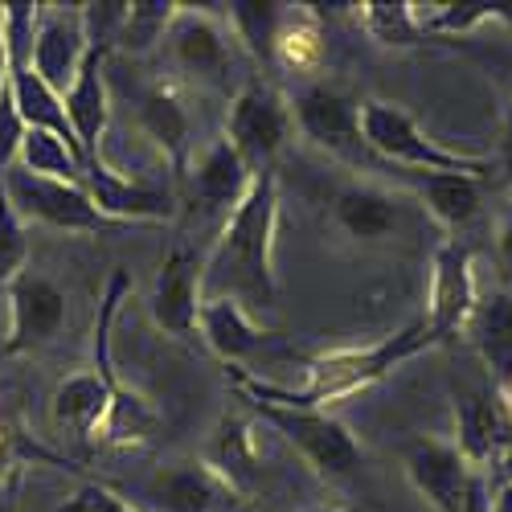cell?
Masks as SVG:
<instances>
[{
  "instance_id": "6da1fadb",
  "label": "cell",
  "mask_w": 512,
  "mask_h": 512,
  "mask_svg": "<svg viewBox=\"0 0 512 512\" xmlns=\"http://www.w3.org/2000/svg\"><path fill=\"white\" fill-rule=\"evenodd\" d=\"M275 234H279V177L259 173L250 181L246 197L218 226L213 250L205 254L201 287L213 295H230L250 316H263L279 300L275 279Z\"/></svg>"
},
{
  "instance_id": "7a4b0ae2",
  "label": "cell",
  "mask_w": 512,
  "mask_h": 512,
  "mask_svg": "<svg viewBox=\"0 0 512 512\" xmlns=\"http://www.w3.org/2000/svg\"><path fill=\"white\" fill-rule=\"evenodd\" d=\"M435 349V336L426 328V320H414L406 328H398L394 336H381L377 345L365 349H328L320 357L308 361V386L287 390L275 381H263L246 369L230 365V381L238 398H254V402H283V406H304V410H332L336 402H345L369 386H377L381 377H390L398 365H406L410 357Z\"/></svg>"
},
{
  "instance_id": "3957f363",
  "label": "cell",
  "mask_w": 512,
  "mask_h": 512,
  "mask_svg": "<svg viewBox=\"0 0 512 512\" xmlns=\"http://www.w3.org/2000/svg\"><path fill=\"white\" fill-rule=\"evenodd\" d=\"M361 136L386 173L398 168V173H459L492 181V160L447 148L431 132H422V123L398 103L361 99Z\"/></svg>"
},
{
  "instance_id": "277c9868",
  "label": "cell",
  "mask_w": 512,
  "mask_h": 512,
  "mask_svg": "<svg viewBox=\"0 0 512 512\" xmlns=\"http://www.w3.org/2000/svg\"><path fill=\"white\" fill-rule=\"evenodd\" d=\"M9 205L17 209V218L25 226H46L58 234H82V238H99V234H127V230H144L132 222H119L111 213L99 209V201L91 197L87 181H58V177H37L25 168H9L5 181Z\"/></svg>"
},
{
  "instance_id": "5b68a950",
  "label": "cell",
  "mask_w": 512,
  "mask_h": 512,
  "mask_svg": "<svg viewBox=\"0 0 512 512\" xmlns=\"http://www.w3.org/2000/svg\"><path fill=\"white\" fill-rule=\"evenodd\" d=\"M242 402L263 426H271L275 435H283L295 447V455H300L320 480L345 484V480L357 476L365 451H361L353 431L336 414L304 410V406H283V402H254V398H242Z\"/></svg>"
},
{
  "instance_id": "8992f818",
  "label": "cell",
  "mask_w": 512,
  "mask_h": 512,
  "mask_svg": "<svg viewBox=\"0 0 512 512\" xmlns=\"http://www.w3.org/2000/svg\"><path fill=\"white\" fill-rule=\"evenodd\" d=\"M164 54L173 62V70L193 82L201 91H222V95H234L242 82L234 78V66H238V41L226 25V17L209 13V9H189V5H177V17L164 33Z\"/></svg>"
},
{
  "instance_id": "52a82bcc",
  "label": "cell",
  "mask_w": 512,
  "mask_h": 512,
  "mask_svg": "<svg viewBox=\"0 0 512 512\" xmlns=\"http://www.w3.org/2000/svg\"><path fill=\"white\" fill-rule=\"evenodd\" d=\"M295 136V119H291V99L271 82V74H254L230 95L226 111V140L230 148L246 160L254 177L271 173L275 160Z\"/></svg>"
},
{
  "instance_id": "ba28073f",
  "label": "cell",
  "mask_w": 512,
  "mask_h": 512,
  "mask_svg": "<svg viewBox=\"0 0 512 512\" xmlns=\"http://www.w3.org/2000/svg\"><path fill=\"white\" fill-rule=\"evenodd\" d=\"M291 119L312 148L336 156L340 164L369 173L373 181H386L381 168L361 136V99L336 91V87H304L300 95H291Z\"/></svg>"
},
{
  "instance_id": "9c48e42d",
  "label": "cell",
  "mask_w": 512,
  "mask_h": 512,
  "mask_svg": "<svg viewBox=\"0 0 512 512\" xmlns=\"http://www.w3.org/2000/svg\"><path fill=\"white\" fill-rule=\"evenodd\" d=\"M332 226L357 246H390L394 238H414L418 201L390 181H353L332 197Z\"/></svg>"
},
{
  "instance_id": "30bf717a",
  "label": "cell",
  "mask_w": 512,
  "mask_h": 512,
  "mask_svg": "<svg viewBox=\"0 0 512 512\" xmlns=\"http://www.w3.org/2000/svg\"><path fill=\"white\" fill-rule=\"evenodd\" d=\"M480 308L476 283V250L467 238H443L431 254V287H426V328L435 345L463 336Z\"/></svg>"
},
{
  "instance_id": "8fae6325",
  "label": "cell",
  "mask_w": 512,
  "mask_h": 512,
  "mask_svg": "<svg viewBox=\"0 0 512 512\" xmlns=\"http://www.w3.org/2000/svg\"><path fill=\"white\" fill-rule=\"evenodd\" d=\"M9 332L0 340V357H25V353H41L46 345L62 336L66 316H70V295L41 271H21L9 291Z\"/></svg>"
},
{
  "instance_id": "7c38bea8",
  "label": "cell",
  "mask_w": 512,
  "mask_h": 512,
  "mask_svg": "<svg viewBox=\"0 0 512 512\" xmlns=\"http://www.w3.org/2000/svg\"><path fill=\"white\" fill-rule=\"evenodd\" d=\"M87 50H91L87 5H37L29 62L50 91H58V95L70 91Z\"/></svg>"
},
{
  "instance_id": "4fadbf2b",
  "label": "cell",
  "mask_w": 512,
  "mask_h": 512,
  "mask_svg": "<svg viewBox=\"0 0 512 512\" xmlns=\"http://www.w3.org/2000/svg\"><path fill=\"white\" fill-rule=\"evenodd\" d=\"M185 181V197L181 205L193 213L197 222H226L234 205L246 197L254 173L246 168V160L230 148V140H213L193 164H189V173L181 177Z\"/></svg>"
},
{
  "instance_id": "5bb4252c",
  "label": "cell",
  "mask_w": 512,
  "mask_h": 512,
  "mask_svg": "<svg viewBox=\"0 0 512 512\" xmlns=\"http://www.w3.org/2000/svg\"><path fill=\"white\" fill-rule=\"evenodd\" d=\"M390 185H398L402 193H410L418 201V209L431 218L443 238H463L484 213V193H488V177H459V173H386Z\"/></svg>"
},
{
  "instance_id": "9a60e30c",
  "label": "cell",
  "mask_w": 512,
  "mask_h": 512,
  "mask_svg": "<svg viewBox=\"0 0 512 512\" xmlns=\"http://www.w3.org/2000/svg\"><path fill=\"white\" fill-rule=\"evenodd\" d=\"M201 271H205V259L189 242H177L164 254V263L156 271L148 308H152L156 328L168 332L173 340H197V316L205 304Z\"/></svg>"
},
{
  "instance_id": "2e32d148",
  "label": "cell",
  "mask_w": 512,
  "mask_h": 512,
  "mask_svg": "<svg viewBox=\"0 0 512 512\" xmlns=\"http://www.w3.org/2000/svg\"><path fill=\"white\" fill-rule=\"evenodd\" d=\"M107 58L111 50L103 41H91L87 58H82L70 91L62 95L66 103V119L78 136L82 160H87V177L103 168V136H107V123H111V87H107Z\"/></svg>"
},
{
  "instance_id": "e0dca14e",
  "label": "cell",
  "mask_w": 512,
  "mask_h": 512,
  "mask_svg": "<svg viewBox=\"0 0 512 512\" xmlns=\"http://www.w3.org/2000/svg\"><path fill=\"white\" fill-rule=\"evenodd\" d=\"M136 123L140 132L160 148L164 164L173 168L177 177L189 173L193 164V136H197V123H193V111L185 103V91L177 78H156L140 91L136 99Z\"/></svg>"
},
{
  "instance_id": "ac0fdd59",
  "label": "cell",
  "mask_w": 512,
  "mask_h": 512,
  "mask_svg": "<svg viewBox=\"0 0 512 512\" xmlns=\"http://www.w3.org/2000/svg\"><path fill=\"white\" fill-rule=\"evenodd\" d=\"M406 463V480L414 492L431 504L435 512H463L467 488H472V467L459 455L451 439H414L402 455Z\"/></svg>"
},
{
  "instance_id": "d6986e66",
  "label": "cell",
  "mask_w": 512,
  "mask_h": 512,
  "mask_svg": "<svg viewBox=\"0 0 512 512\" xmlns=\"http://www.w3.org/2000/svg\"><path fill=\"white\" fill-rule=\"evenodd\" d=\"M459 455L467 459L472 472H492L496 459L504 455V447L512 443V426L508 414L500 406L496 386L492 390H463L455 398V439Z\"/></svg>"
},
{
  "instance_id": "ffe728a7",
  "label": "cell",
  "mask_w": 512,
  "mask_h": 512,
  "mask_svg": "<svg viewBox=\"0 0 512 512\" xmlns=\"http://www.w3.org/2000/svg\"><path fill=\"white\" fill-rule=\"evenodd\" d=\"M213 476L226 484V492L238 500L254 488L259 480V463H263V451H259V422H254L250 410H226L218 431H213L209 447H205V459H201Z\"/></svg>"
},
{
  "instance_id": "44dd1931",
  "label": "cell",
  "mask_w": 512,
  "mask_h": 512,
  "mask_svg": "<svg viewBox=\"0 0 512 512\" xmlns=\"http://www.w3.org/2000/svg\"><path fill=\"white\" fill-rule=\"evenodd\" d=\"M197 336L205 340V345L218 353L226 365H242L246 357L263 353L271 332L259 328V320H254L238 300H230V295H213V300L201 304V316H197Z\"/></svg>"
},
{
  "instance_id": "7402d4cb",
  "label": "cell",
  "mask_w": 512,
  "mask_h": 512,
  "mask_svg": "<svg viewBox=\"0 0 512 512\" xmlns=\"http://www.w3.org/2000/svg\"><path fill=\"white\" fill-rule=\"evenodd\" d=\"M148 500L156 512H230L234 496L205 463H168L148 480Z\"/></svg>"
},
{
  "instance_id": "603a6c76",
  "label": "cell",
  "mask_w": 512,
  "mask_h": 512,
  "mask_svg": "<svg viewBox=\"0 0 512 512\" xmlns=\"http://www.w3.org/2000/svg\"><path fill=\"white\" fill-rule=\"evenodd\" d=\"M324 17L316 5H283L279 29H275V50H271V70L287 74H316L324 66Z\"/></svg>"
},
{
  "instance_id": "cb8c5ba5",
  "label": "cell",
  "mask_w": 512,
  "mask_h": 512,
  "mask_svg": "<svg viewBox=\"0 0 512 512\" xmlns=\"http://www.w3.org/2000/svg\"><path fill=\"white\" fill-rule=\"evenodd\" d=\"M472 340V349L480 353V361L492 373V386H508L512 381V291H496V295H480V308L463 332Z\"/></svg>"
},
{
  "instance_id": "d4e9b609",
  "label": "cell",
  "mask_w": 512,
  "mask_h": 512,
  "mask_svg": "<svg viewBox=\"0 0 512 512\" xmlns=\"http://www.w3.org/2000/svg\"><path fill=\"white\" fill-rule=\"evenodd\" d=\"M357 21L377 46H386V50H418V46H431L435 41L422 29V13L410 0H398V5L365 0V5H357Z\"/></svg>"
},
{
  "instance_id": "484cf974",
  "label": "cell",
  "mask_w": 512,
  "mask_h": 512,
  "mask_svg": "<svg viewBox=\"0 0 512 512\" xmlns=\"http://www.w3.org/2000/svg\"><path fill=\"white\" fill-rule=\"evenodd\" d=\"M283 5H259V0H238V5L226 9V25L234 33L238 46L259 62L263 70H271V50H275V29H279Z\"/></svg>"
},
{
  "instance_id": "4316f807",
  "label": "cell",
  "mask_w": 512,
  "mask_h": 512,
  "mask_svg": "<svg viewBox=\"0 0 512 512\" xmlns=\"http://www.w3.org/2000/svg\"><path fill=\"white\" fill-rule=\"evenodd\" d=\"M17 168L37 173V177H58V181H87V164H82V156L66 140H58L54 132H37V127H25Z\"/></svg>"
},
{
  "instance_id": "83f0119b",
  "label": "cell",
  "mask_w": 512,
  "mask_h": 512,
  "mask_svg": "<svg viewBox=\"0 0 512 512\" xmlns=\"http://www.w3.org/2000/svg\"><path fill=\"white\" fill-rule=\"evenodd\" d=\"M173 17H177V5H160V0H136V5H127L123 29L115 37V50L148 54L152 46H160V41H164Z\"/></svg>"
},
{
  "instance_id": "f1b7e54d",
  "label": "cell",
  "mask_w": 512,
  "mask_h": 512,
  "mask_svg": "<svg viewBox=\"0 0 512 512\" xmlns=\"http://www.w3.org/2000/svg\"><path fill=\"white\" fill-rule=\"evenodd\" d=\"M25 467H74V463L50 447H41L13 418L0 414V480L13 472H25Z\"/></svg>"
},
{
  "instance_id": "f546056e",
  "label": "cell",
  "mask_w": 512,
  "mask_h": 512,
  "mask_svg": "<svg viewBox=\"0 0 512 512\" xmlns=\"http://www.w3.org/2000/svg\"><path fill=\"white\" fill-rule=\"evenodd\" d=\"M488 21L512 25V5H439L431 17H422V29L431 37H455V33H476Z\"/></svg>"
},
{
  "instance_id": "4dcf8cb0",
  "label": "cell",
  "mask_w": 512,
  "mask_h": 512,
  "mask_svg": "<svg viewBox=\"0 0 512 512\" xmlns=\"http://www.w3.org/2000/svg\"><path fill=\"white\" fill-rule=\"evenodd\" d=\"M25 259H29V230L9 205L5 189H0V295L25 271Z\"/></svg>"
},
{
  "instance_id": "1f68e13d",
  "label": "cell",
  "mask_w": 512,
  "mask_h": 512,
  "mask_svg": "<svg viewBox=\"0 0 512 512\" xmlns=\"http://www.w3.org/2000/svg\"><path fill=\"white\" fill-rule=\"evenodd\" d=\"M58 512H140L136 504H127L115 488H107L103 480H87V484H78L74 496L58 508Z\"/></svg>"
},
{
  "instance_id": "d6a6232c",
  "label": "cell",
  "mask_w": 512,
  "mask_h": 512,
  "mask_svg": "<svg viewBox=\"0 0 512 512\" xmlns=\"http://www.w3.org/2000/svg\"><path fill=\"white\" fill-rule=\"evenodd\" d=\"M21 140H25V123H21V111H17L13 95L5 91L0 95V181H5V173L17 164Z\"/></svg>"
},
{
  "instance_id": "836d02e7",
  "label": "cell",
  "mask_w": 512,
  "mask_h": 512,
  "mask_svg": "<svg viewBox=\"0 0 512 512\" xmlns=\"http://www.w3.org/2000/svg\"><path fill=\"white\" fill-rule=\"evenodd\" d=\"M492 173H496V181L512 193V103H504V119H500V152H496Z\"/></svg>"
},
{
  "instance_id": "e575fe53",
  "label": "cell",
  "mask_w": 512,
  "mask_h": 512,
  "mask_svg": "<svg viewBox=\"0 0 512 512\" xmlns=\"http://www.w3.org/2000/svg\"><path fill=\"white\" fill-rule=\"evenodd\" d=\"M496 267H500V279H504V291H512V205L496 226Z\"/></svg>"
},
{
  "instance_id": "d590c367",
  "label": "cell",
  "mask_w": 512,
  "mask_h": 512,
  "mask_svg": "<svg viewBox=\"0 0 512 512\" xmlns=\"http://www.w3.org/2000/svg\"><path fill=\"white\" fill-rule=\"evenodd\" d=\"M463 512H492V484L484 472L472 476V488H467V500H463Z\"/></svg>"
},
{
  "instance_id": "8d00e7d4",
  "label": "cell",
  "mask_w": 512,
  "mask_h": 512,
  "mask_svg": "<svg viewBox=\"0 0 512 512\" xmlns=\"http://www.w3.org/2000/svg\"><path fill=\"white\" fill-rule=\"evenodd\" d=\"M17 492H21V472L0 480V512H17Z\"/></svg>"
},
{
  "instance_id": "74e56055",
  "label": "cell",
  "mask_w": 512,
  "mask_h": 512,
  "mask_svg": "<svg viewBox=\"0 0 512 512\" xmlns=\"http://www.w3.org/2000/svg\"><path fill=\"white\" fill-rule=\"evenodd\" d=\"M488 484H492V512H512V484H500L492 476H488Z\"/></svg>"
},
{
  "instance_id": "f35d334b",
  "label": "cell",
  "mask_w": 512,
  "mask_h": 512,
  "mask_svg": "<svg viewBox=\"0 0 512 512\" xmlns=\"http://www.w3.org/2000/svg\"><path fill=\"white\" fill-rule=\"evenodd\" d=\"M9 91V41H5V25H0V95Z\"/></svg>"
},
{
  "instance_id": "ab89813d",
  "label": "cell",
  "mask_w": 512,
  "mask_h": 512,
  "mask_svg": "<svg viewBox=\"0 0 512 512\" xmlns=\"http://www.w3.org/2000/svg\"><path fill=\"white\" fill-rule=\"evenodd\" d=\"M496 394H500V406H504V414H508V426H512V381H508V386H500Z\"/></svg>"
},
{
  "instance_id": "60d3db41",
  "label": "cell",
  "mask_w": 512,
  "mask_h": 512,
  "mask_svg": "<svg viewBox=\"0 0 512 512\" xmlns=\"http://www.w3.org/2000/svg\"><path fill=\"white\" fill-rule=\"evenodd\" d=\"M230 512H246V508H230ZM312 512H357V508H312Z\"/></svg>"
},
{
  "instance_id": "b9f144b4",
  "label": "cell",
  "mask_w": 512,
  "mask_h": 512,
  "mask_svg": "<svg viewBox=\"0 0 512 512\" xmlns=\"http://www.w3.org/2000/svg\"><path fill=\"white\" fill-rule=\"evenodd\" d=\"M508 103H512V99H508Z\"/></svg>"
}]
</instances>
